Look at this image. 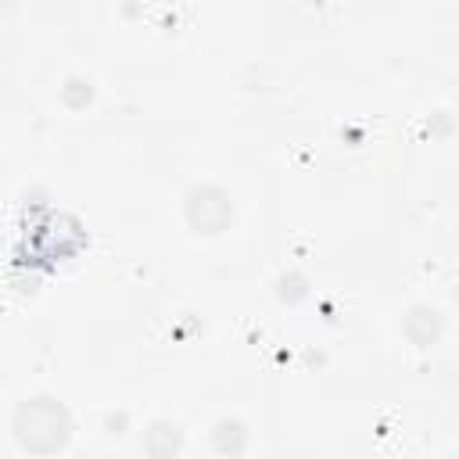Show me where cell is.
Masks as SVG:
<instances>
[{"label": "cell", "instance_id": "obj_6", "mask_svg": "<svg viewBox=\"0 0 459 459\" xmlns=\"http://www.w3.org/2000/svg\"><path fill=\"white\" fill-rule=\"evenodd\" d=\"M93 100H97V82H93L90 75L68 72V75L57 82V104H61L65 111H86V108H93Z\"/></svg>", "mask_w": 459, "mask_h": 459}, {"label": "cell", "instance_id": "obj_1", "mask_svg": "<svg viewBox=\"0 0 459 459\" xmlns=\"http://www.w3.org/2000/svg\"><path fill=\"white\" fill-rule=\"evenodd\" d=\"M11 437L25 455H61L75 437L72 409L50 391H32L11 409Z\"/></svg>", "mask_w": 459, "mask_h": 459}, {"label": "cell", "instance_id": "obj_3", "mask_svg": "<svg viewBox=\"0 0 459 459\" xmlns=\"http://www.w3.org/2000/svg\"><path fill=\"white\" fill-rule=\"evenodd\" d=\"M445 330H448V316H445V308L434 305V301H412V305H405V312L398 316V333H402V337L409 341V348H416V351H427V348L441 344Z\"/></svg>", "mask_w": 459, "mask_h": 459}, {"label": "cell", "instance_id": "obj_7", "mask_svg": "<svg viewBox=\"0 0 459 459\" xmlns=\"http://www.w3.org/2000/svg\"><path fill=\"white\" fill-rule=\"evenodd\" d=\"M308 276L301 273V269H283L280 276H276V283H273V294H276V301L280 305H287V308H298L305 298H308Z\"/></svg>", "mask_w": 459, "mask_h": 459}, {"label": "cell", "instance_id": "obj_5", "mask_svg": "<svg viewBox=\"0 0 459 459\" xmlns=\"http://www.w3.org/2000/svg\"><path fill=\"white\" fill-rule=\"evenodd\" d=\"M208 445H212V452H219V455H240V452H247V445H251V430H247V423L237 420V416H219V420L212 423V430H208Z\"/></svg>", "mask_w": 459, "mask_h": 459}, {"label": "cell", "instance_id": "obj_8", "mask_svg": "<svg viewBox=\"0 0 459 459\" xmlns=\"http://www.w3.org/2000/svg\"><path fill=\"white\" fill-rule=\"evenodd\" d=\"M126 430H129V412L126 409L104 416V437H122Z\"/></svg>", "mask_w": 459, "mask_h": 459}, {"label": "cell", "instance_id": "obj_4", "mask_svg": "<svg viewBox=\"0 0 459 459\" xmlns=\"http://www.w3.org/2000/svg\"><path fill=\"white\" fill-rule=\"evenodd\" d=\"M140 448H143L147 455H154V459H169V455H179V452L186 448V434H183V427H179L176 420L158 416V420H151V423L143 427Z\"/></svg>", "mask_w": 459, "mask_h": 459}, {"label": "cell", "instance_id": "obj_2", "mask_svg": "<svg viewBox=\"0 0 459 459\" xmlns=\"http://www.w3.org/2000/svg\"><path fill=\"white\" fill-rule=\"evenodd\" d=\"M179 215H183V226H186L190 237L215 240V237H226L233 230V222H237V197L230 194V186L201 179V183L186 186Z\"/></svg>", "mask_w": 459, "mask_h": 459}]
</instances>
